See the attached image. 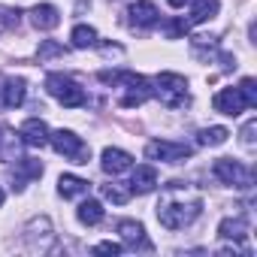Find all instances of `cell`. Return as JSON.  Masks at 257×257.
<instances>
[{
    "label": "cell",
    "instance_id": "obj_8",
    "mask_svg": "<svg viewBox=\"0 0 257 257\" xmlns=\"http://www.w3.org/2000/svg\"><path fill=\"white\" fill-rule=\"evenodd\" d=\"M127 16H131L127 22H131L134 31H149L161 19V13H158V7L152 4V0H137V4H131L127 7Z\"/></svg>",
    "mask_w": 257,
    "mask_h": 257
},
{
    "label": "cell",
    "instance_id": "obj_23",
    "mask_svg": "<svg viewBox=\"0 0 257 257\" xmlns=\"http://www.w3.org/2000/svg\"><path fill=\"white\" fill-rule=\"evenodd\" d=\"M227 137H230L227 127H203V131L197 134V143L200 146H224Z\"/></svg>",
    "mask_w": 257,
    "mask_h": 257
},
{
    "label": "cell",
    "instance_id": "obj_29",
    "mask_svg": "<svg viewBox=\"0 0 257 257\" xmlns=\"http://www.w3.org/2000/svg\"><path fill=\"white\" fill-rule=\"evenodd\" d=\"M94 251L97 254H121L124 245H118V242H100V245H94Z\"/></svg>",
    "mask_w": 257,
    "mask_h": 257
},
{
    "label": "cell",
    "instance_id": "obj_28",
    "mask_svg": "<svg viewBox=\"0 0 257 257\" xmlns=\"http://www.w3.org/2000/svg\"><path fill=\"white\" fill-rule=\"evenodd\" d=\"M188 22H182V19H173V22H167V37L170 40H179V37H185L188 34Z\"/></svg>",
    "mask_w": 257,
    "mask_h": 257
},
{
    "label": "cell",
    "instance_id": "obj_21",
    "mask_svg": "<svg viewBox=\"0 0 257 257\" xmlns=\"http://www.w3.org/2000/svg\"><path fill=\"white\" fill-rule=\"evenodd\" d=\"M19 173H22V176H19V182H16V191L25 188L22 182H28V179H40V176H43V164L34 161V158H22V161H19Z\"/></svg>",
    "mask_w": 257,
    "mask_h": 257
},
{
    "label": "cell",
    "instance_id": "obj_11",
    "mask_svg": "<svg viewBox=\"0 0 257 257\" xmlns=\"http://www.w3.org/2000/svg\"><path fill=\"white\" fill-rule=\"evenodd\" d=\"M28 16H31V25H34L37 31H55V28L61 25V13H58V7H52V4H37Z\"/></svg>",
    "mask_w": 257,
    "mask_h": 257
},
{
    "label": "cell",
    "instance_id": "obj_5",
    "mask_svg": "<svg viewBox=\"0 0 257 257\" xmlns=\"http://www.w3.org/2000/svg\"><path fill=\"white\" fill-rule=\"evenodd\" d=\"M49 143L55 146L58 155H64V158L73 161V164H88V158H91V149H88L85 140L76 137L73 131H55V134H49Z\"/></svg>",
    "mask_w": 257,
    "mask_h": 257
},
{
    "label": "cell",
    "instance_id": "obj_24",
    "mask_svg": "<svg viewBox=\"0 0 257 257\" xmlns=\"http://www.w3.org/2000/svg\"><path fill=\"white\" fill-rule=\"evenodd\" d=\"M70 40H73V46H76V49H88V46H94V43H97V31H94L91 25H76V28H73V34H70Z\"/></svg>",
    "mask_w": 257,
    "mask_h": 257
},
{
    "label": "cell",
    "instance_id": "obj_22",
    "mask_svg": "<svg viewBox=\"0 0 257 257\" xmlns=\"http://www.w3.org/2000/svg\"><path fill=\"white\" fill-rule=\"evenodd\" d=\"M100 194H103L106 200H112L115 206H124L127 200H131V188H124L121 182H106V185H100Z\"/></svg>",
    "mask_w": 257,
    "mask_h": 257
},
{
    "label": "cell",
    "instance_id": "obj_9",
    "mask_svg": "<svg viewBox=\"0 0 257 257\" xmlns=\"http://www.w3.org/2000/svg\"><path fill=\"white\" fill-rule=\"evenodd\" d=\"M212 106H215V112L230 115V118H236V115H242V112L248 109V103H245V97H242L239 88H221V91L212 97Z\"/></svg>",
    "mask_w": 257,
    "mask_h": 257
},
{
    "label": "cell",
    "instance_id": "obj_12",
    "mask_svg": "<svg viewBox=\"0 0 257 257\" xmlns=\"http://www.w3.org/2000/svg\"><path fill=\"white\" fill-rule=\"evenodd\" d=\"M19 137H22V143H28V146H34V149H40V146H46V143H49V127H46V121H40V118H28V121L22 124Z\"/></svg>",
    "mask_w": 257,
    "mask_h": 257
},
{
    "label": "cell",
    "instance_id": "obj_6",
    "mask_svg": "<svg viewBox=\"0 0 257 257\" xmlns=\"http://www.w3.org/2000/svg\"><path fill=\"white\" fill-rule=\"evenodd\" d=\"M212 173H215V179H221V182L230 185V188H251V182H254L251 170L242 167V164L233 161V158H218L215 167H212Z\"/></svg>",
    "mask_w": 257,
    "mask_h": 257
},
{
    "label": "cell",
    "instance_id": "obj_26",
    "mask_svg": "<svg viewBox=\"0 0 257 257\" xmlns=\"http://www.w3.org/2000/svg\"><path fill=\"white\" fill-rule=\"evenodd\" d=\"M37 55H40V61H49V58H55V55H67V49H64L61 43H55V40H43Z\"/></svg>",
    "mask_w": 257,
    "mask_h": 257
},
{
    "label": "cell",
    "instance_id": "obj_7",
    "mask_svg": "<svg viewBox=\"0 0 257 257\" xmlns=\"http://www.w3.org/2000/svg\"><path fill=\"white\" fill-rule=\"evenodd\" d=\"M146 158L149 161H164V164H179V161L191 158V146L170 143V140H155V143L146 146Z\"/></svg>",
    "mask_w": 257,
    "mask_h": 257
},
{
    "label": "cell",
    "instance_id": "obj_13",
    "mask_svg": "<svg viewBox=\"0 0 257 257\" xmlns=\"http://www.w3.org/2000/svg\"><path fill=\"white\" fill-rule=\"evenodd\" d=\"M100 167H103L106 173L118 176V173H124V170H131V167H134V158L127 155V152H121V149H103V155H100Z\"/></svg>",
    "mask_w": 257,
    "mask_h": 257
},
{
    "label": "cell",
    "instance_id": "obj_17",
    "mask_svg": "<svg viewBox=\"0 0 257 257\" xmlns=\"http://www.w3.org/2000/svg\"><path fill=\"white\" fill-rule=\"evenodd\" d=\"M218 236H221V239H233V242H239V239L248 236V221H245L242 215H236V218H224V221L218 224Z\"/></svg>",
    "mask_w": 257,
    "mask_h": 257
},
{
    "label": "cell",
    "instance_id": "obj_10",
    "mask_svg": "<svg viewBox=\"0 0 257 257\" xmlns=\"http://www.w3.org/2000/svg\"><path fill=\"white\" fill-rule=\"evenodd\" d=\"M118 233H121L127 248H143V251L152 248V242L146 239V227L140 221H118Z\"/></svg>",
    "mask_w": 257,
    "mask_h": 257
},
{
    "label": "cell",
    "instance_id": "obj_33",
    "mask_svg": "<svg viewBox=\"0 0 257 257\" xmlns=\"http://www.w3.org/2000/svg\"><path fill=\"white\" fill-rule=\"evenodd\" d=\"M0 206H4V191H0Z\"/></svg>",
    "mask_w": 257,
    "mask_h": 257
},
{
    "label": "cell",
    "instance_id": "obj_32",
    "mask_svg": "<svg viewBox=\"0 0 257 257\" xmlns=\"http://www.w3.org/2000/svg\"><path fill=\"white\" fill-rule=\"evenodd\" d=\"M167 4H170V7H176V10H179V7H185V4H188V0H167Z\"/></svg>",
    "mask_w": 257,
    "mask_h": 257
},
{
    "label": "cell",
    "instance_id": "obj_4",
    "mask_svg": "<svg viewBox=\"0 0 257 257\" xmlns=\"http://www.w3.org/2000/svg\"><path fill=\"white\" fill-rule=\"evenodd\" d=\"M46 91H49L61 106H67V109H76V106H85V103H88L85 91H82L70 76H64V73H49V76H46Z\"/></svg>",
    "mask_w": 257,
    "mask_h": 257
},
{
    "label": "cell",
    "instance_id": "obj_1",
    "mask_svg": "<svg viewBox=\"0 0 257 257\" xmlns=\"http://www.w3.org/2000/svg\"><path fill=\"white\" fill-rule=\"evenodd\" d=\"M182 182H170L167 185V197L158 203V221L167 227V230H185L188 224H194L203 212V200L194 194H179Z\"/></svg>",
    "mask_w": 257,
    "mask_h": 257
},
{
    "label": "cell",
    "instance_id": "obj_18",
    "mask_svg": "<svg viewBox=\"0 0 257 257\" xmlns=\"http://www.w3.org/2000/svg\"><path fill=\"white\" fill-rule=\"evenodd\" d=\"M221 10V0H197L191 7V16H188V25H203L209 19H215Z\"/></svg>",
    "mask_w": 257,
    "mask_h": 257
},
{
    "label": "cell",
    "instance_id": "obj_15",
    "mask_svg": "<svg viewBox=\"0 0 257 257\" xmlns=\"http://www.w3.org/2000/svg\"><path fill=\"white\" fill-rule=\"evenodd\" d=\"M155 185H158V170H155L152 164L137 167V173H134V179H131V191L149 194V191H155Z\"/></svg>",
    "mask_w": 257,
    "mask_h": 257
},
{
    "label": "cell",
    "instance_id": "obj_3",
    "mask_svg": "<svg viewBox=\"0 0 257 257\" xmlns=\"http://www.w3.org/2000/svg\"><path fill=\"white\" fill-rule=\"evenodd\" d=\"M155 97L164 103V106H170V109H182V106H188V79L185 76H179V73H161L158 79H155Z\"/></svg>",
    "mask_w": 257,
    "mask_h": 257
},
{
    "label": "cell",
    "instance_id": "obj_2",
    "mask_svg": "<svg viewBox=\"0 0 257 257\" xmlns=\"http://www.w3.org/2000/svg\"><path fill=\"white\" fill-rule=\"evenodd\" d=\"M100 82L103 85H121L124 88V97H121V106H127V109H134V106H143L149 97H155V88H152V82L146 79V76H137V73H109V70H103L100 73Z\"/></svg>",
    "mask_w": 257,
    "mask_h": 257
},
{
    "label": "cell",
    "instance_id": "obj_25",
    "mask_svg": "<svg viewBox=\"0 0 257 257\" xmlns=\"http://www.w3.org/2000/svg\"><path fill=\"white\" fill-rule=\"evenodd\" d=\"M19 22H22V13L16 7H0V34L19 28Z\"/></svg>",
    "mask_w": 257,
    "mask_h": 257
},
{
    "label": "cell",
    "instance_id": "obj_16",
    "mask_svg": "<svg viewBox=\"0 0 257 257\" xmlns=\"http://www.w3.org/2000/svg\"><path fill=\"white\" fill-rule=\"evenodd\" d=\"M19 143L22 137L13 131V127H0V161H19Z\"/></svg>",
    "mask_w": 257,
    "mask_h": 257
},
{
    "label": "cell",
    "instance_id": "obj_19",
    "mask_svg": "<svg viewBox=\"0 0 257 257\" xmlns=\"http://www.w3.org/2000/svg\"><path fill=\"white\" fill-rule=\"evenodd\" d=\"M58 191L64 200H76V197H85L88 194V182L79 179V176H61L58 179Z\"/></svg>",
    "mask_w": 257,
    "mask_h": 257
},
{
    "label": "cell",
    "instance_id": "obj_31",
    "mask_svg": "<svg viewBox=\"0 0 257 257\" xmlns=\"http://www.w3.org/2000/svg\"><path fill=\"white\" fill-rule=\"evenodd\" d=\"M103 55H121V46H103Z\"/></svg>",
    "mask_w": 257,
    "mask_h": 257
},
{
    "label": "cell",
    "instance_id": "obj_20",
    "mask_svg": "<svg viewBox=\"0 0 257 257\" xmlns=\"http://www.w3.org/2000/svg\"><path fill=\"white\" fill-rule=\"evenodd\" d=\"M76 218H79L85 227H94V224H100V221H103V206H100L97 200H82V206H79Z\"/></svg>",
    "mask_w": 257,
    "mask_h": 257
},
{
    "label": "cell",
    "instance_id": "obj_30",
    "mask_svg": "<svg viewBox=\"0 0 257 257\" xmlns=\"http://www.w3.org/2000/svg\"><path fill=\"white\" fill-rule=\"evenodd\" d=\"M254 131H257V121H248V124L242 127V143H245L248 149L254 146Z\"/></svg>",
    "mask_w": 257,
    "mask_h": 257
},
{
    "label": "cell",
    "instance_id": "obj_14",
    "mask_svg": "<svg viewBox=\"0 0 257 257\" xmlns=\"http://www.w3.org/2000/svg\"><path fill=\"white\" fill-rule=\"evenodd\" d=\"M25 97H28V82L19 76V79H7L4 82V106H10V109H19L22 103H25Z\"/></svg>",
    "mask_w": 257,
    "mask_h": 257
},
{
    "label": "cell",
    "instance_id": "obj_27",
    "mask_svg": "<svg viewBox=\"0 0 257 257\" xmlns=\"http://www.w3.org/2000/svg\"><path fill=\"white\" fill-rule=\"evenodd\" d=\"M239 91H242V97H245L248 109H251V106H257V82H254L251 76H245V79L239 82Z\"/></svg>",
    "mask_w": 257,
    "mask_h": 257
}]
</instances>
